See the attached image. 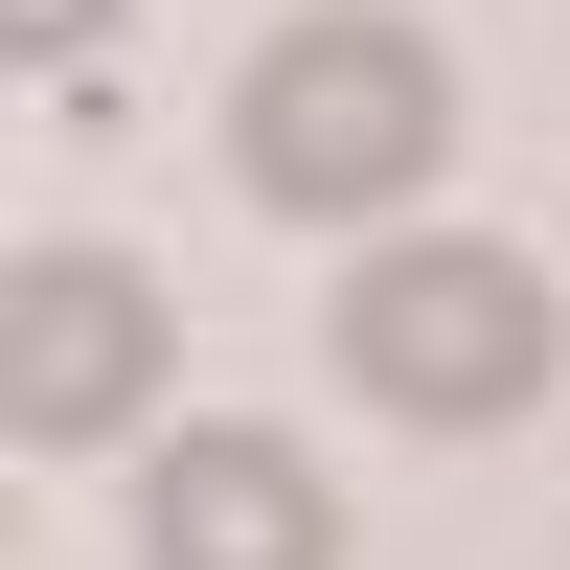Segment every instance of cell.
<instances>
[{"label":"cell","instance_id":"3957f363","mask_svg":"<svg viewBox=\"0 0 570 570\" xmlns=\"http://www.w3.org/2000/svg\"><path fill=\"white\" fill-rule=\"evenodd\" d=\"M160 274L137 252H23L0 274V434L23 456H91V434H137V411H160Z\"/></svg>","mask_w":570,"mask_h":570},{"label":"cell","instance_id":"5b68a950","mask_svg":"<svg viewBox=\"0 0 570 570\" xmlns=\"http://www.w3.org/2000/svg\"><path fill=\"white\" fill-rule=\"evenodd\" d=\"M91 23H115V0H0V46H23V69H69Z\"/></svg>","mask_w":570,"mask_h":570},{"label":"cell","instance_id":"7a4b0ae2","mask_svg":"<svg viewBox=\"0 0 570 570\" xmlns=\"http://www.w3.org/2000/svg\"><path fill=\"white\" fill-rule=\"evenodd\" d=\"M570 320L525 252H480V228H434V252H365L343 274V389H389L411 434H502V411H548Z\"/></svg>","mask_w":570,"mask_h":570},{"label":"cell","instance_id":"6da1fadb","mask_svg":"<svg viewBox=\"0 0 570 570\" xmlns=\"http://www.w3.org/2000/svg\"><path fill=\"white\" fill-rule=\"evenodd\" d=\"M434 160H456V69H434V23H365V0L274 23L252 91H228V183H252L274 228H365Z\"/></svg>","mask_w":570,"mask_h":570},{"label":"cell","instance_id":"277c9868","mask_svg":"<svg viewBox=\"0 0 570 570\" xmlns=\"http://www.w3.org/2000/svg\"><path fill=\"white\" fill-rule=\"evenodd\" d=\"M137 570H343V502H320V456H297V434L206 411V434L137 456Z\"/></svg>","mask_w":570,"mask_h":570}]
</instances>
